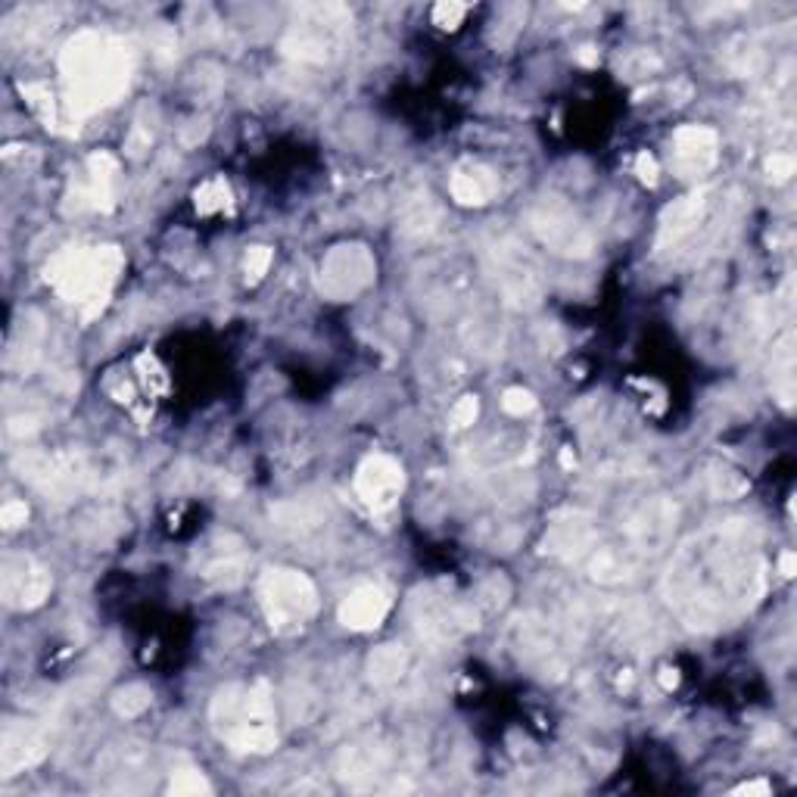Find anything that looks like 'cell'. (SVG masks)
I'll list each match as a JSON object with an SVG mask.
<instances>
[{
	"label": "cell",
	"instance_id": "22",
	"mask_svg": "<svg viewBox=\"0 0 797 797\" xmlns=\"http://www.w3.org/2000/svg\"><path fill=\"white\" fill-rule=\"evenodd\" d=\"M769 172H773L779 181H785V178L794 172V159H791V156H782V153H776L773 159H769Z\"/></svg>",
	"mask_w": 797,
	"mask_h": 797
},
{
	"label": "cell",
	"instance_id": "17",
	"mask_svg": "<svg viewBox=\"0 0 797 797\" xmlns=\"http://www.w3.org/2000/svg\"><path fill=\"white\" fill-rule=\"evenodd\" d=\"M147 704H150V695H147L144 689H128V692H122L119 701H116L119 713H125V717H134V713H141Z\"/></svg>",
	"mask_w": 797,
	"mask_h": 797
},
{
	"label": "cell",
	"instance_id": "10",
	"mask_svg": "<svg viewBox=\"0 0 797 797\" xmlns=\"http://www.w3.org/2000/svg\"><path fill=\"white\" fill-rule=\"evenodd\" d=\"M536 231L542 234L545 243H552L555 250L561 253H589V246H592V237L589 231L576 222V218L570 215V209H542V215L536 218Z\"/></svg>",
	"mask_w": 797,
	"mask_h": 797
},
{
	"label": "cell",
	"instance_id": "9",
	"mask_svg": "<svg viewBox=\"0 0 797 797\" xmlns=\"http://www.w3.org/2000/svg\"><path fill=\"white\" fill-rule=\"evenodd\" d=\"M717 131L704 125L679 128L673 137V156L682 175H701L717 162Z\"/></svg>",
	"mask_w": 797,
	"mask_h": 797
},
{
	"label": "cell",
	"instance_id": "23",
	"mask_svg": "<svg viewBox=\"0 0 797 797\" xmlns=\"http://www.w3.org/2000/svg\"><path fill=\"white\" fill-rule=\"evenodd\" d=\"M636 169H639V178H642V181H648V184H654V181H657V162H654V156H648V153H639V159H636Z\"/></svg>",
	"mask_w": 797,
	"mask_h": 797
},
{
	"label": "cell",
	"instance_id": "15",
	"mask_svg": "<svg viewBox=\"0 0 797 797\" xmlns=\"http://www.w3.org/2000/svg\"><path fill=\"white\" fill-rule=\"evenodd\" d=\"M502 408L508 411V415H514V418H524V415H530V411L536 408V399H533V393H527V390L511 387V390H505V396H502Z\"/></svg>",
	"mask_w": 797,
	"mask_h": 797
},
{
	"label": "cell",
	"instance_id": "13",
	"mask_svg": "<svg viewBox=\"0 0 797 797\" xmlns=\"http://www.w3.org/2000/svg\"><path fill=\"white\" fill-rule=\"evenodd\" d=\"M368 670H371V679H374V682H393V679H399L402 670H405V654H402L396 645L380 648V651L371 657Z\"/></svg>",
	"mask_w": 797,
	"mask_h": 797
},
{
	"label": "cell",
	"instance_id": "19",
	"mask_svg": "<svg viewBox=\"0 0 797 797\" xmlns=\"http://www.w3.org/2000/svg\"><path fill=\"white\" fill-rule=\"evenodd\" d=\"M271 265V250L268 246H256V250H250V256H246V274H250V281H259L262 274L268 271Z\"/></svg>",
	"mask_w": 797,
	"mask_h": 797
},
{
	"label": "cell",
	"instance_id": "16",
	"mask_svg": "<svg viewBox=\"0 0 797 797\" xmlns=\"http://www.w3.org/2000/svg\"><path fill=\"white\" fill-rule=\"evenodd\" d=\"M464 16H467L464 4H439V7H433V22L439 25V29H455Z\"/></svg>",
	"mask_w": 797,
	"mask_h": 797
},
{
	"label": "cell",
	"instance_id": "2",
	"mask_svg": "<svg viewBox=\"0 0 797 797\" xmlns=\"http://www.w3.org/2000/svg\"><path fill=\"white\" fill-rule=\"evenodd\" d=\"M134 69V57L125 41L100 32H81L63 50V78L72 113L88 116L113 103Z\"/></svg>",
	"mask_w": 797,
	"mask_h": 797
},
{
	"label": "cell",
	"instance_id": "24",
	"mask_svg": "<svg viewBox=\"0 0 797 797\" xmlns=\"http://www.w3.org/2000/svg\"><path fill=\"white\" fill-rule=\"evenodd\" d=\"M791 567H794V555L788 552V555L782 558V573H785V576H791Z\"/></svg>",
	"mask_w": 797,
	"mask_h": 797
},
{
	"label": "cell",
	"instance_id": "14",
	"mask_svg": "<svg viewBox=\"0 0 797 797\" xmlns=\"http://www.w3.org/2000/svg\"><path fill=\"white\" fill-rule=\"evenodd\" d=\"M197 206H200V212H218V209H225L228 206V184L222 178L203 184L197 190Z\"/></svg>",
	"mask_w": 797,
	"mask_h": 797
},
{
	"label": "cell",
	"instance_id": "4",
	"mask_svg": "<svg viewBox=\"0 0 797 797\" xmlns=\"http://www.w3.org/2000/svg\"><path fill=\"white\" fill-rule=\"evenodd\" d=\"M119 268H122V253L116 246H94V250L69 246V250L53 256V262L47 265V281L69 302L85 306V312L91 315L106 302V293L113 287Z\"/></svg>",
	"mask_w": 797,
	"mask_h": 797
},
{
	"label": "cell",
	"instance_id": "11",
	"mask_svg": "<svg viewBox=\"0 0 797 797\" xmlns=\"http://www.w3.org/2000/svg\"><path fill=\"white\" fill-rule=\"evenodd\" d=\"M387 611H390L387 592L377 589V586H362L343 601L340 617L352 629H374V626H380L383 617H387Z\"/></svg>",
	"mask_w": 797,
	"mask_h": 797
},
{
	"label": "cell",
	"instance_id": "1",
	"mask_svg": "<svg viewBox=\"0 0 797 797\" xmlns=\"http://www.w3.org/2000/svg\"><path fill=\"white\" fill-rule=\"evenodd\" d=\"M760 595V567L745 533L720 530L717 542L698 545L670 573V601L692 626L723 623L732 604L745 608Z\"/></svg>",
	"mask_w": 797,
	"mask_h": 797
},
{
	"label": "cell",
	"instance_id": "3",
	"mask_svg": "<svg viewBox=\"0 0 797 797\" xmlns=\"http://www.w3.org/2000/svg\"><path fill=\"white\" fill-rule=\"evenodd\" d=\"M215 729L234 751H271L278 741L274 729V704L262 682L256 685H231L222 689L212 704Z\"/></svg>",
	"mask_w": 797,
	"mask_h": 797
},
{
	"label": "cell",
	"instance_id": "21",
	"mask_svg": "<svg viewBox=\"0 0 797 797\" xmlns=\"http://www.w3.org/2000/svg\"><path fill=\"white\" fill-rule=\"evenodd\" d=\"M25 517H29L25 502H7L4 511H0V524H4V530H16L25 524Z\"/></svg>",
	"mask_w": 797,
	"mask_h": 797
},
{
	"label": "cell",
	"instance_id": "12",
	"mask_svg": "<svg viewBox=\"0 0 797 797\" xmlns=\"http://www.w3.org/2000/svg\"><path fill=\"white\" fill-rule=\"evenodd\" d=\"M499 181L489 169L471 166V169H458L452 178V197L464 206H483L496 197Z\"/></svg>",
	"mask_w": 797,
	"mask_h": 797
},
{
	"label": "cell",
	"instance_id": "6",
	"mask_svg": "<svg viewBox=\"0 0 797 797\" xmlns=\"http://www.w3.org/2000/svg\"><path fill=\"white\" fill-rule=\"evenodd\" d=\"M374 278V262L362 246H340L321 262L318 281L321 290L334 299H349L359 290H365Z\"/></svg>",
	"mask_w": 797,
	"mask_h": 797
},
{
	"label": "cell",
	"instance_id": "5",
	"mask_svg": "<svg viewBox=\"0 0 797 797\" xmlns=\"http://www.w3.org/2000/svg\"><path fill=\"white\" fill-rule=\"evenodd\" d=\"M259 598L274 629H299L318 608L315 586L296 570H268Z\"/></svg>",
	"mask_w": 797,
	"mask_h": 797
},
{
	"label": "cell",
	"instance_id": "18",
	"mask_svg": "<svg viewBox=\"0 0 797 797\" xmlns=\"http://www.w3.org/2000/svg\"><path fill=\"white\" fill-rule=\"evenodd\" d=\"M477 411H480L477 396H464V399L452 408V424H455V427H471V424L477 421Z\"/></svg>",
	"mask_w": 797,
	"mask_h": 797
},
{
	"label": "cell",
	"instance_id": "8",
	"mask_svg": "<svg viewBox=\"0 0 797 797\" xmlns=\"http://www.w3.org/2000/svg\"><path fill=\"white\" fill-rule=\"evenodd\" d=\"M50 592V576L32 558L4 561V598L10 608H35Z\"/></svg>",
	"mask_w": 797,
	"mask_h": 797
},
{
	"label": "cell",
	"instance_id": "20",
	"mask_svg": "<svg viewBox=\"0 0 797 797\" xmlns=\"http://www.w3.org/2000/svg\"><path fill=\"white\" fill-rule=\"evenodd\" d=\"M25 97H29V103H32L35 113H41L44 119H50V116H53V97H50V91H47L44 85H32V88H25Z\"/></svg>",
	"mask_w": 797,
	"mask_h": 797
},
{
	"label": "cell",
	"instance_id": "7",
	"mask_svg": "<svg viewBox=\"0 0 797 797\" xmlns=\"http://www.w3.org/2000/svg\"><path fill=\"white\" fill-rule=\"evenodd\" d=\"M405 486V474L399 461L387 458V455H374L368 458L359 474H355V492H359V499L371 508V511H387L396 505L399 492Z\"/></svg>",
	"mask_w": 797,
	"mask_h": 797
}]
</instances>
